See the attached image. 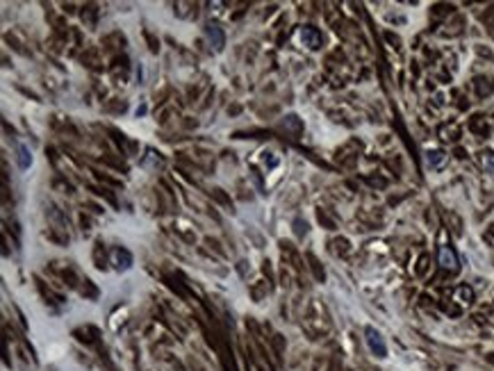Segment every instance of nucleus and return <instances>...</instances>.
I'll use <instances>...</instances> for the list:
<instances>
[{
  "label": "nucleus",
  "mask_w": 494,
  "mask_h": 371,
  "mask_svg": "<svg viewBox=\"0 0 494 371\" xmlns=\"http://www.w3.org/2000/svg\"><path fill=\"white\" fill-rule=\"evenodd\" d=\"M437 264L442 266L444 271H448V273H458V269H460V260H458V253L453 251V246L442 244V246L437 248Z\"/></svg>",
  "instance_id": "f257e3e1"
},
{
  "label": "nucleus",
  "mask_w": 494,
  "mask_h": 371,
  "mask_svg": "<svg viewBox=\"0 0 494 371\" xmlns=\"http://www.w3.org/2000/svg\"><path fill=\"white\" fill-rule=\"evenodd\" d=\"M365 339H367V346H369V351L374 353L376 357H387V344H385L383 335H380L376 328L367 326V328H365Z\"/></svg>",
  "instance_id": "f03ea898"
},
{
  "label": "nucleus",
  "mask_w": 494,
  "mask_h": 371,
  "mask_svg": "<svg viewBox=\"0 0 494 371\" xmlns=\"http://www.w3.org/2000/svg\"><path fill=\"white\" fill-rule=\"evenodd\" d=\"M298 37H301L303 46H307L310 51H319L321 43H324V37H321V32L315 28V25H303Z\"/></svg>",
  "instance_id": "7ed1b4c3"
},
{
  "label": "nucleus",
  "mask_w": 494,
  "mask_h": 371,
  "mask_svg": "<svg viewBox=\"0 0 494 371\" xmlns=\"http://www.w3.org/2000/svg\"><path fill=\"white\" fill-rule=\"evenodd\" d=\"M112 264H114L119 271L130 269V266H132V253L123 246H114L112 248Z\"/></svg>",
  "instance_id": "20e7f679"
},
{
  "label": "nucleus",
  "mask_w": 494,
  "mask_h": 371,
  "mask_svg": "<svg viewBox=\"0 0 494 371\" xmlns=\"http://www.w3.org/2000/svg\"><path fill=\"white\" fill-rule=\"evenodd\" d=\"M205 37H207V41L212 43V48H214V51H223L226 34H223V30H221L216 23H207L205 25Z\"/></svg>",
  "instance_id": "39448f33"
},
{
  "label": "nucleus",
  "mask_w": 494,
  "mask_h": 371,
  "mask_svg": "<svg viewBox=\"0 0 494 371\" xmlns=\"http://www.w3.org/2000/svg\"><path fill=\"white\" fill-rule=\"evenodd\" d=\"M283 128H285V132H289L292 137H298V134L303 132V121L298 119L296 114H287L283 119Z\"/></svg>",
  "instance_id": "423d86ee"
},
{
  "label": "nucleus",
  "mask_w": 494,
  "mask_h": 371,
  "mask_svg": "<svg viewBox=\"0 0 494 371\" xmlns=\"http://www.w3.org/2000/svg\"><path fill=\"white\" fill-rule=\"evenodd\" d=\"M437 134L442 142H458L460 139V128L456 123H444V125H439Z\"/></svg>",
  "instance_id": "0eeeda50"
},
{
  "label": "nucleus",
  "mask_w": 494,
  "mask_h": 371,
  "mask_svg": "<svg viewBox=\"0 0 494 371\" xmlns=\"http://www.w3.org/2000/svg\"><path fill=\"white\" fill-rule=\"evenodd\" d=\"M469 130H471V132H476L478 137H487V134H489V125H487V121H485L483 116H471Z\"/></svg>",
  "instance_id": "6e6552de"
},
{
  "label": "nucleus",
  "mask_w": 494,
  "mask_h": 371,
  "mask_svg": "<svg viewBox=\"0 0 494 371\" xmlns=\"http://www.w3.org/2000/svg\"><path fill=\"white\" fill-rule=\"evenodd\" d=\"M307 262H310V269H312V275H315L319 283H324L326 280V271H324V266H321V262L317 260L312 253H307Z\"/></svg>",
  "instance_id": "1a4fd4ad"
},
{
  "label": "nucleus",
  "mask_w": 494,
  "mask_h": 371,
  "mask_svg": "<svg viewBox=\"0 0 494 371\" xmlns=\"http://www.w3.org/2000/svg\"><path fill=\"white\" fill-rule=\"evenodd\" d=\"M480 164H483L485 173L494 178V151H483V153H480Z\"/></svg>",
  "instance_id": "9d476101"
},
{
  "label": "nucleus",
  "mask_w": 494,
  "mask_h": 371,
  "mask_svg": "<svg viewBox=\"0 0 494 371\" xmlns=\"http://www.w3.org/2000/svg\"><path fill=\"white\" fill-rule=\"evenodd\" d=\"M456 298L460 303H465V305H469V303H474V289L467 287V285H460L456 289Z\"/></svg>",
  "instance_id": "9b49d317"
},
{
  "label": "nucleus",
  "mask_w": 494,
  "mask_h": 371,
  "mask_svg": "<svg viewBox=\"0 0 494 371\" xmlns=\"http://www.w3.org/2000/svg\"><path fill=\"white\" fill-rule=\"evenodd\" d=\"M16 162H19L21 169H28L30 164H32V155H30V151L25 146H19L16 148Z\"/></svg>",
  "instance_id": "f8f14e48"
},
{
  "label": "nucleus",
  "mask_w": 494,
  "mask_h": 371,
  "mask_svg": "<svg viewBox=\"0 0 494 371\" xmlns=\"http://www.w3.org/2000/svg\"><path fill=\"white\" fill-rule=\"evenodd\" d=\"M426 160H428V164L435 169V166H442L444 164L446 155H444L442 151H428V153H426Z\"/></svg>",
  "instance_id": "ddd939ff"
},
{
  "label": "nucleus",
  "mask_w": 494,
  "mask_h": 371,
  "mask_svg": "<svg viewBox=\"0 0 494 371\" xmlns=\"http://www.w3.org/2000/svg\"><path fill=\"white\" fill-rule=\"evenodd\" d=\"M94 262H96L98 269H105V248H103V242H96V246H94Z\"/></svg>",
  "instance_id": "4468645a"
},
{
  "label": "nucleus",
  "mask_w": 494,
  "mask_h": 371,
  "mask_svg": "<svg viewBox=\"0 0 494 371\" xmlns=\"http://www.w3.org/2000/svg\"><path fill=\"white\" fill-rule=\"evenodd\" d=\"M333 246H335V253H337V255H348V253H351V244H348V239H344V237L335 239Z\"/></svg>",
  "instance_id": "2eb2a0df"
},
{
  "label": "nucleus",
  "mask_w": 494,
  "mask_h": 371,
  "mask_svg": "<svg viewBox=\"0 0 494 371\" xmlns=\"http://www.w3.org/2000/svg\"><path fill=\"white\" fill-rule=\"evenodd\" d=\"M428 262H430V257L426 255V253H421V255H419V260H417L415 273H417V275H424L426 271H428Z\"/></svg>",
  "instance_id": "dca6fc26"
},
{
  "label": "nucleus",
  "mask_w": 494,
  "mask_h": 371,
  "mask_svg": "<svg viewBox=\"0 0 494 371\" xmlns=\"http://www.w3.org/2000/svg\"><path fill=\"white\" fill-rule=\"evenodd\" d=\"M474 87H476V94H478V96H487L489 94V82L485 78H476Z\"/></svg>",
  "instance_id": "f3484780"
},
{
  "label": "nucleus",
  "mask_w": 494,
  "mask_h": 371,
  "mask_svg": "<svg viewBox=\"0 0 494 371\" xmlns=\"http://www.w3.org/2000/svg\"><path fill=\"white\" fill-rule=\"evenodd\" d=\"M453 12V5H446V3H437V5H433V16H446Z\"/></svg>",
  "instance_id": "a211bd4d"
},
{
  "label": "nucleus",
  "mask_w": 494,
  "mask_h": 371,
  "mask_svg": "<svg viewBox=\"0 0 494 371\" xmlns=\"http://www.w3.org/2000/svg\"><path fill=\"white\" fill-rule=\"evenodd\" d=\"M210 194H212V198H216V201L221 203V205H226V207H233V203H230V198L223 194V189H212Z\"/></svg>",
  "instance_id": "6ab92c4d"
},
{
  "label": "nucleus",
  "mask_w": 494,
  "mask_h": 371,
  "mask_svg": "<svg viewBox=\"0 0 494 371\" xmlns=\"http://www.w3.org/2000/svg\"><path fill=\"white\" fill-rule=\"evenodd\" d=\"M317 219H319V223H324L328 230H335V221H333V219H328L324 210H317Z\"/></svg>",
  "instance_id": "aec40b11"
},
{
  "label": "nucleus",
  "mask_w": 494,
  "mask_h": 371,
  "mask_svg": "<svg viewBox=\"0 0 494 371\" xmlns=\"http://www.w3.org/2000/svg\"><path fill=\"white\" fill-rule=\"evenodd\" d=\"M483 19H485V23H487V32L492 34V39H494V7L483 16Z\"/></svg>",
  "instance_id": "412c9836"
},
{
  "label": "nucleus",
  "mask_w": 494,
  "mask_h": 371,
  "mask_svg": "<svg viewBox=\"0 0 494 371\" xmlns=\"http://www.w3.org/2000/svg\"><path fill=\"white\" fill-rule=\"evenodd\" d=\"M294 233H296L298 237H303V235H307V223H305V221H301V219H296V221H294Z\"/></svg>",
  "instance_id": "4be33fe9"
},
{
  "label": "nucleus",
  "mask_w": 494,
  "mask_h": 371,
  "mask_svg": "<svg viewBox=\"0 0 494 371\" xmlns=\"http://www.w3.org/2000/svg\"><path fill=\"white\" fill-rule=\"evenodd\" d=\"M84 292H87V296H92V298H96V296H98V289L94 287V285H92V280H89V278H84V287H82V294H84Z\"/></svg>",
  "instance_id": "5701e85b"
},
{
  "label": "nucleus",
  "mask_w": 494,
  "mask_h": 371,
  "mask_svg": "<svg viewBox=\"0 0 494 371\" xmlns=\"http://www.w3.org/2000/svg\"><path fill=\"white\" fill-rule=\"evenodd\" d=\"M367 182L374 184V187H380V189L387 187V180H385V178H374V175H369V178H367Z\"/></svg>",
  "instance_id": "b1692460"
},
{
  "label": "nucleus",
  "mask_w": 494,
  "mask_h": 371,
  "mask_svg": "<svg viewBox=\"0 0 494 371\" xmlns=\"http://www.w3.org/2000/svg\"><path fill=\"white\" fill-rule=\"evenodd\" d=\"M110 134H112V139H114L116 144H119V148H123L125 146V137L121 132H116V130H110Z\"/></svg>",
  "instance_id": "393cba45"
},
{
  "label": "nucleus",
  "mask_w": 494,
  "mask_h": 371,
  "mask_svg": "<svg viewBox=\"0 0 494 371\" xmlns=\"http://www.w3.org/2000/svg\"><path fill=\"white\" fill-rule=\"evenodd\" d=\"M385 37H387V39H389V41H392V43H394V48H398V46H401V39H398V37H394V34H392V32H385Z\"/></svg>",
  "instance_id": "a878e982"
},
{
  "label": "nucleus",
  "mask_w": 494,
  "mask_h": 371,
  "mask_svg": "<svg viewBox=\"0 0 494 371\" xmlns=\"http://www.w3.org/2000/svg\"><path fill=\"white\" fill-rule=\"evenodd\" d=\"M487 362H489V364H494V353H489V355H487Z\"/></svg>",
  "instance_id": "bb28decb"
}]
</instances>
